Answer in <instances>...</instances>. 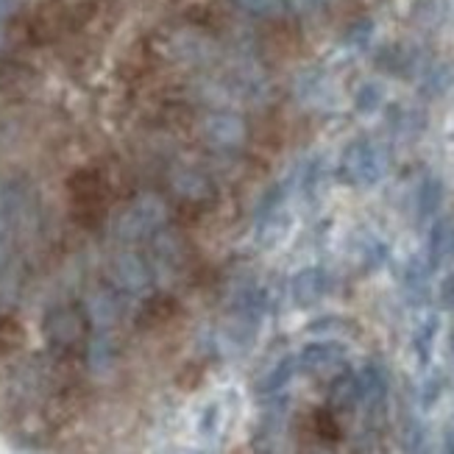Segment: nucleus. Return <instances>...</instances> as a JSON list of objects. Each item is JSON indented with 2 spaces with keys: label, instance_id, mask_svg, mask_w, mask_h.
<instances>
[{
  "label": "nucleus",
  "instance_id": "nucleus-1",
  "mask_svg": "<svg viewBox=\"0 0 454 454\" xmlns=\"http://www.w3.org/2000/svg\"><path fill=\"white\" fill-rule=\"evenodd\" d=\"M390 170V151L373 137H357L351 140L338 162V182L351 190H371L377 187Z\"/></svg>",
  "mask_w": 454,
  "mask_h": 454
},
{
  "label": "nucleus",
  "instance_id": "nucleus-2",
  "mask_svg": "<svg viewBox=\"0 0 454 454\" xmlns=\"http://www.w3.org/2000/svg\"><path fill=\"white\" fill-rule=\"evenodd\" d=\"M168 226V209L156 195H140L121 209L114 218V237L123 246L151 243Z\"/></svg>",
  "mask_w": 454,
  "mask_h": 454
},
{
  "label": "nucleus",
  "instance_id": "nucleus-3",
  "mask_svg": "<svg viewBox=\"0 0 454 454\" xmlns=\"http://www.w3.org/2000/svg\"><path fill=\"white\" fill-rule=\"evenodd\" d=\"M287 190H290L287 182H273L270 187L262 190L260 199H256V207H254V237H256V243H260L262 248H270V246L279 243L282 234L290 226L287 212H285Z\"/></svg>",
  "mask_w": 454,
  "mask_h": 454
},
{
  "label": "nucleus",
  "instance_id": "nucleus-4",
  "mask_svg": "<svg viewBox=\"0 0 454 454\" xmlns=\"http://www.w3.org/2000/svg\"><path fill=\"white\" fill-rule=\"evenodd\" d=\"M112 279L121 293L143 295L151 290L153 282V262H148L143 254H137L131 246H126L112 256Z\"/></svg>",
  "mask_w": 454,
  "mask_h": 454
},
{
  "label": "nucleus",
  "instance_id": "nucleus-5",
  "mask_svg": "<svg viewBox=\"0 0 454 454\" xmlns=\"http://www.w3.org/2000/svg\"><path fill=\"white\" fill-rule=\"evenodd\" d=\"M43 329H45V338L51 346L73 348L82 343V338L87 334V315L75 307H53L45 315Z\"/></svg>",
  "mask_w": 454,
  "mask_h": 454
},
{
  "label": "nucleus",
  "instance_id": "nucleus-6",
  "mask_svg": "<svg viewBox=\"0 0 454 454\" xmlns=\"http://www.w3.org/2000/svg\"><path fill=\"white\" fill-rule=\"evenodd\" d=\"M204 137L212 148L218 151H237L246 143V121L231 109H212L204 117Z\"/></svg>",
  "mask_w": 454,
  "mask_h": 454
},
{
  "label": "nucleus",
  "instance_id": "nucleus-7",
  "mask_svg": "<svg viewBox=\"0 0 454 454\" xmlns=\"http://www.w3.org/2000/svg\"><path fill=\"white\" fill-rule=\"evenodd\" d=\"M346 357H348V348L340 340H312L299 354H295V360H299V371L309 373V377H318V373L343 368Z\"/></svg>",
  "mask_w": 454,
  "mask_h": 454
},
{
  "label": "nucleus",
  "instance_id": "nucleus-8",
  "mask_svg": "<svg viewBox=\"0 0 454 454\" xmlns=\"http://www.w3.org/2000/svg\"><path fill=\"white\" fill-rule=\"evenodd\" d=\"M329 293V273L321 265L301 268L290 279V299L299 309H312L318 307Z\"/></svg>",
  "mask_w": 454,
  "mask_h": 454
},
{
  "label": "nucleus",
  "instance_id": "nucleus-9",
  "mask_svg": "<svg viewBox=\"0 0 454 454\" xmlns=\"http://www.w3.org/2000/svg\"><path fill=\"white\" fill-rule=\"evenodd\" d=\"M326 404L332 412H354L363 404V385H360V373L351 368H340L334 373V380L329 382L326 393Z\"/></svg>",
  "mask_w": 454,
  "mask_h": 454
},
{
  "label": "nucleus",
  "instance_id": "nucleus-10",
  "mask_svg": "<svg viewBox=\"0 0 454 454\" xmlns=\"http://www.w3.org/2000/svg\"><path fill=\"white\" fill-rule=\"evenodd\" d=\"M360 373V385H363V404L368 407L371 416H377V412L385 410L387 404V396H390V377L382 363L371 360L363 365Z\"/></svg>",
  "mask_w": 454,
  "mask_h": 454
},
{
  "label": "nucleus",
  "instance_id": "nucleus-11",
  "mask_svg": "<svg viewBox=\"0 0 454 454\" xmlns=\"http://www.w3.org/2000/svg\"><path fill=\"white\" fill-rule=\"evenodd\" d=\"M377 67L387 75H396V78H410L421 73L427 65L421 62V53L410 45H385L377 53Z\"/></svg>",
  "mask_w": 454,
  "mask_h": 454
},
{
  "label": "nucleus",
  "instance_id": "nucleus-12",
  "mask_svg": "<svg viewBox=\"0 0 454 454\" xmlns=\"http://www.w3.org/2000/svg\"><path fill=\"white\" fill-rule=\"evenodd\" d=\"M173 190L179 199L190 201V204H201V201H209L215 195V184L212 179L199 170V168H176L173 173Z\"/></svg>",
  "mask_w": 454,
  "mask_h": 454
},
{
  "label": "nucleus",
  "instance_id": "nucleus-13",
  "mask_svg": "<svg viewBox=\"0 0 454 454\" xmlns=\"http://www.w3.org/2000/svg\"><path fill=\"white\" fill-rule=\"evenodd\" d=\"M295 98H299L304 106H326L334 98L329 75L324 70H304L295 78Z\"/></svg>",
  "mask_w": 454,
  "mask_h": 454
},
{
  "label": "nucleus",
  "instance_id": "nucleus-14",
  "mask_svg": "<svg viewBox=\"0 0 454 454\" xmlns=\"http://www.w3.org/2000/svg\"><path fill=\"white\" fill-rule=\"evenodd\" d=\"M429 265L421 260V256H412L404 268L402 276V290H404V299L410 301V307H424L429 299Z\"/></svg>",
  "mask_w": 454,
  "mask_h": 454
},
{
  "label": "nucleus",
  "instance_id": "nucleus-15",
  "mask_svg": "<svg viewBox=\"0 0 454 454\" xmlns=\"http://www.w3.org/2000/svg\"><path fill=\"white\" fill-rule=\"evenodd\" d=\"M443 195H446V187H443V179L441 176H424V182L419 184V192H416V215H419V223H429L438 218V212L443 207Z\"/></svg>",
  "mask_w": 454,
  "mask_h": 454
},
{
  "label": "nucleus",
  "instance_id": "nucleus-16",
  "mask_svg": "<svg viewBox=\"0 0 454 454\" xmlns=\"http://www.w3.org/2000/svg\"><path fill=\"white\" fill-rule=\"evenodd\" d=\"M295 373H299V360H295V354H285V357L276 360L273 368L256 382V393H260V396H276V393H282L293 382Z\"/></svg>",
  "mask_w": 454,
  "mask_h": 454
},
{
  "label": "nucleus",
  "instance_id": "nucleus-17",
  "mask_svg": "<svg viewBox=\"0 0 454 454\" xmlns=\"http://www.w3.org/2000/svg\"><path fill=\"white\" fill-rule=\"evenodd\" d=\"M438 332H441V318L435 312L427 315V318L416 326V332H412L410 346H412V354H416L421 368H429V363H432V351H435Z\"/></svg>",
  "mask_w": 454,
  "mask_h": 454
},
{
  "label": "nucleus",
  "instance_id": "nucleus-18",
  "mask_svg": "<svg viewBox=\"0 0 454 454\" xmlns=\"http://www.w3.org/2000/svg\"><path fill=\"white\" fill-rule=\"evenodd\" d=\"M451 221L446 218H435L429 226V237H427V265L429 270H438L446 260L449 254V246H451Z\"/></svg>",
  "mask_w": 454,
  "mask_h": 454
},
{
  "label": "nucleus",
  "instance_id": "nucleus-19",
  "mask_svg": "<svg viewBox=\"0 0 454 454\" xmlns=\"http://www.w3.org/2000/svg\"><path fill=\"white\" fill-rule=\"evenodd\" d=\"M454 84V65L451 62H435V65H427L421 70V95L424 98H441L451 90Z\"/></svg>",
  "mask_w": 454,
  "mask_h": 454
},
{
  "label": "nucleus",
  "instance_id": "nucleus-20",
  "mask_svg": "<svg viewBox=\"0 0 454 454\" xmlns=\"http://www.w3.org/2000/svg\"><path fill=\"white\" fill-rule=\"evenodd\" d=\"M324 179H326V162H324V156H312V160L304 162V168L299 173V192H301V199L307 204L318 201Z\"/></svg>",
  "mask_w": 454,
  "mask_h": 454
},
{
  "label": "nucleus",
  "instance_id": "nucleus-21",
  "mask_svg": "<svg viewBox=\"0 0 454 454\" xmlns=\"http://www.w3.org/2000/svg\"><path fill=\"white\" fill-rule=\"evenodd\" d=\"M387 123L396 134H404V137H416L419 131H424V123L427 117L419 112V109H410V106H402V104H393L387 109Z\"/></svg>",
  "mask_w": 454,
  "mask_h": 454
},
{
  "label": "nucleus",
  "instance_id": "nucleus-22",
  "mask_svg": "<svg viewBox=\"0 0 454 454\" xmlns=\"http://www.w3.org/2000/svg\"><path fill=\"white\" fill-rule=\"evenodd\" d=\"M385 106V87L380 82H365L354 92V109L360 114H377Z\"/></svg>",
  "mask_w": 454,
  "mask_h": 454
},
{
  "label": "nucleus",
  "instance_id": "nucleus-23",
  "mask_svg": "<svg viewBox=\"0 0 454 454\" xmlns=\"http://www.w3.org/2000/svg\"><path fill=\"white\" fill-rule=\"evenodd\" d=\"M387 256H390V248H387V243L382 240V237L368 234L365 240H363V248H360L363 268L365 270H380V268H385Z\"/></svg>",
  "mask_w": 454,
  "mask_h": 454
},
{
  "label": "nucleus",
  "instance_id": "nucleus-24",
  "mask_svg": "<svg viewBox=\"0 0 454 454\" xmlns=\"http://www.w3.org/2000/svg\"><path fill=\"white\" fill-rule=\"evenodd\" d=\"M373 20L371 17H360V20H354V23L346 28L343 34V48L348 51H365L371 45V36H373Z\"/></svg>",
  "mask_w": 454,
  "mask_h": 454
},
{
  "label": "nucleus",
  "instance_id": "nucleus-25",
  "mask_svg": "<svg viewBox=\"0 0 454 454\" xmlns=\"http://www.w3.org/2000/svg\"><path fill=\"white\" fill-rule=\"evenodd\" d=\"M443 390H446V373H443L441 368L429 371L427 377H424V382H421V393H419L421 407H424V410H432V407H435V404L441 402V396H443Z\"/></svg>",
  "mask_w": 454,
  "mask_h": 454
},
{
  "label": "nucleus",
  "instance_id": "nucleus-26",
  "mask_svg": "<svg viewBox=\"0 0 454 454\" xmlns=\"http://www.w3.org/2000/svg\"><path fill=\"white\" fill-rule=\"evenodd\" d=\"M237 9H243L251 17H260V20H273L285 14L287 9V0H234Z\"/></svg>",
  "mask_w": 454,
  "mask_h": 454
},
{
  "label": "nucleus",
  "instance_id": "nucleus-27",
  "mask_svg": "<svg viewBox=\"0 0 454 454\" xmlns=\"http://www.w3.org/2000/svg\"><path fill=\"white\" fill-rule=\"evenodd\" d=\"M404 451H407V454H432L427 427H424L421 421H410V427H407V438H404Z\"/></svg>",
  "mask_w": 454,
  "mask_h": 454
},
{
  "label": "nucleus",
  "instance_id": "nucleus-28",
  "mask_svg": "<svg viewBox=\"0 0 454 454\" xmlns=\"http://www.w3.org/2000/svg\"><path fill=\"white\" fill-rule=\"evenodd\" d=\"M441 17H443L441 0H432V6H429V0H419L416 9H412V20H419L421 26H435L441 23Z\"/></svg>",
  "mask_w": 454,
  "mask_h": 454
},
{
  "label": "nucleus",
  "instance_id": "nucleus-29",
  "mask_svg": "<svg viewBox=\"0 0 454 454\" xmlns=\"http://www.w3.org/2000/svg\"><path fill=\"white\" fill-rule=\"evenodd\" d=\"M351 321L340 318V315H329V318H318V321H312L307 329L315 332V334H334V332H340V329H348Z\"/></svg>",
  "mask_w": 454,
  "mask_h": 454
},
{
  "label": "nucleus",
  "instance_id": "nucleus-30",
  "mask_svg": "<svg viewBox=\"0 0 454 454\" xmlns=\"http://www.w3.org/2000/svg\"><path fill=\"white\" fill-rule=\"evenodd\" d=\"M218 421H221V404H207L199 421L201 435H215L218 432Z\"/></svg>",
  "mask_w": 454,
  "mask_h": 454
},
{
  "label": "nucleus",
  "instance_id": "nucleus-31",
  "mask_svg": "<svg viewBox=\"0 0 454 454\" xmlns=\"http://www.w3.org/2000/svg\"><path fill=\"white\" fill-rule=\"evenodd\" d=\"M438 301L446 309L454 307V273H446V279L441 282V287H438Z\"/></svg>",
  "mask_w": 454,
  "mask_h": 454
},
{
  "label": "nucleus",
  "instance_id": "nucleus-32",
  "mask_svg": "<svg viewBox=\"0 0 454 454\" xmlns=\"http://www.w3.org/2000/svg\"><path fill=\"white\" fill-rule=\"evenodd\" d=\"M6 234H9V218L4 207V190H0V262L6 260Z\"/></svg>",
  "mask_w": 454,
  "mask_h": 454
},
{
  "label": "nucleus",
  "instance_id": "nucleus-33",
  "mask_svg": "<svg viewBox=\"0 0 454 454\" xmlns=\"http://www.w3.org/2000/svg\"><path fill=\"white\" fill-rule=\"evenodd\" d=\"M14 12H17V0H0V26H4Z\"/></svg>",
  "mask_w": 454,
  "mask_h": 454
},
{
  "label": "nucleus",
  "instance_id": "nucleus-34",
  "mask_svg": "<svg viewBox=\"0 0 454 454\" xmlns=\"http://www.w3.org/2000/svg\"><path fill=\"white\" fill-rule=\"evenodd\" d=\"M441 454H454V429L451 427L443 432V451Z\"/></svg>",
  "mask_w": 454,
  "mask_h": 454
},
{
  "label": "nucleus",
  "instance_id": "nucleus-35",
  "mask_svg": "<svg viewBox=\"0 0 454 454\" xmlns=\"http://www.w3.org/2000/svg\"><path fill=\"white\" fill-rule=\"evenodd\" d=\"M324 4V0H295V6H299L301 12H312V9H318Z\"/></svg>",
  "mask_w": 454,
  "mask_h": 454
},
{
  "label": "nucleus",
  "instance_id": "nucleus-36",
  "mask_svg": "<svg viewBox=\"0 0 454 454\" xmlns=\"http://www.w3.org/2000/svg\"><path fill=\"white\" fill-rule=\"evenodd\" d=\"M4 43H6V31H4V26H0V48H4Z\"/></svg>",
  "mask_w": 454,
  "mask_h": 454
},
{
  "label": "nucleus",
  "instance_id": "nucleus-37",
  "mask_svg": "<svg viewBox=\"0 0 454 454\" xmlns=\"http://www.w3.org/2000/svg\"><path fill=\"white\" fill-rule=\"evenodd\" d=\"M449 254L454 256V226H451V246H449Z\"/></svg>",
  "mask_w": 454,
  "mask_h": 454
},
{
  "label": "nucleus",
  "instance_id": "nucleus-38",
  "mask_svg": "<svg viewBox=\"0 0 454 454\" xmlns=\"http://www.w3.org/2000/svg\"><path fill=\"white\" fill-rule=\"evenodd\" d=\"M451 354H454V332H451Z\"/></svg>",
  "mask_w": 454,
  "mask_h": 454
}]
</instances>
